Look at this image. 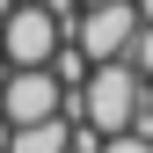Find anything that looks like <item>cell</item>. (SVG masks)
Returning <instances> with one entry per match:
<instances>
[{
  "label": "cell",
  "instance_id": "cell-1",
  "mask_svg": "<svg viewBox=\"0 0 153 153\" xmlns=\"http://www.w3.org/2000/svg\"><path fill=\"white\" fill-rule=\"evenodd\" d=\"M139 88H146V80H139L124 59H95L88 80L66 95V117L95 124L102 139H109V131H131V124H139Z\"/></svg>",
  "mask_w": 153,
  "mask_h": 153
},
{
  "label": "cell",
  "instance_id": "cell-2",
  "mask_svg": "<svg viewBox=\"0 0 153 153\" xmlns=\"http://www.w3.org/2000/svg\"><path fill=\"white\" fill-rule=\"evenodd\" d=\"M59 15L44 7V0H15L7 15H0V51H7V66H44L51 51H59Z\"/></svg>",
  "mask_w": 153,
  "mask_h": 153
},
{
  "label": "cell",
  "instance_id": "cell-3",
  "mask_svg": "<svg viewBox=\"0 0 153 153\" xmlns=\"http://www.w3.org/2000/svg\"><path fill=\"white\" fill-rule=\"evenodd\" d=\"M131 29H139V7H131V0H95V7H80V22H73L66 36L88 51V66H95V59H124Z\"/></svg>",
  "mask_w": 153,
  "mask_h": 153
},
{
  "label": "cell",
  "instance_id": "cell-4",
  "mask_svg": "<svg viewBox=\"0 0 153 153\" xmlns=\"http://www.w3.org/2000/svg\"><path fill=\"white\" fill-rule=\"evenodd\" d=\"M66 109V88L51 66H15L7 88H0V117L7 124H36V117H59Z\"/></svg>",
  "mask_w": 153,
  "mask_h": 153
},
{
  "label": "cell",
  "instance_id": "cell-5",
  "mask_svg": "<svg viewBox=\"0 0 153 153\" xmlns=\"http://www.w3.org/2000/svg\"><path fill=\"white\" fill-rule=\"evenodd\" d=\"M73 146V117L59 109V117H36V124H15L7 153H66Z\"/></svg>",
  "mask_w": 153,
  "mask_h": 153
},
{
  "label": "cell",
  "instance_id": "cell-6",
  "mask_svg": "<svg viewBox=\"0 0 153 153\" xmlns=\"http://www.w3.org/2000/svg\"><path fill=\"white\" fill-rule=\"evenodd\" d=\"M95 153H153V139H146V131H109Z\"/></svg>",
  "mask_w": 153,
  "mask_h": 153
},
{
  "label": "cell",
  "instance_id": "cell-7",
  "mask_svg": "<svg viewBox=\"0 0 153 153\" xmlns=\"http://www.w3.org/2000/svg\"><path fill=\"white\" fill-rule=\"evenodd\" d=\"M7 139H15V124H7V117H0V153H7Z\"/></svg>",
  "mask_w": 153,
  "mask_h": 153
},
{
  "label": "cell",
  "instance_id": "cell-8",
  "mask_svg": "<svg viewBox=\"0 0 153 153\" xmlns=\"http://www.w3.org/2000/svg\"><path fill=\"white\" fill-rule=\"evenodd\" d=\"M131 7H139V22H153V0H131Z\"/></svg>",
  "mask_w": 153,
  "mask_h": 153
},
{
  "label": "cell",
  "instance_id": "cell-9",
  "mask_svg": "<svg viewBox=\"0 0 153 153\" xmlns=\"http://www.w3.org/2000/svg\"><path fill=\"white\" fill-rule=\"evenodd\" d=\"M80 7H95V0H80Z\"/></svg>",
  "mask_w": 153,
  "mask_h": 153
}]
</instances>
